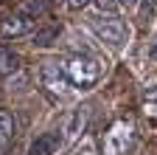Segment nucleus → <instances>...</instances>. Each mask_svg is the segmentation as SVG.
Returning a JSON list of instances; mask_svg holds the SVG:
<instances>
[{"label":"nucleus","mask_w":157,"mask_h":155,"mask_svg":"<svg viewBox=\"0 0 157 155\" xmlns=\"http://www.w3.org/2000/svg\"><path fill=\"white\" fill-rule=\"evenodd\" d=\"M51 3H62V0H51Z\"/></svg>","instance_id":"nucleus-17"},{"label":"nucleus","mask_w":157,"mask_h":155,"mask_svg":"<svg viewBox=\"0 0 157 155\" xmlns=\"http://www.w3.org/2000/svg\"><path fill=\"white\" fill-rule=\"evenodd\" d=\"M95 6L101 9V11H112V9L118 6V0H95Z\"/></svg>","instance_id":"nucleus-13"},{"label":"nucleus","mask_w":157,"mask_h":155,"mask_svg":"<svg viewBox=\"0 0 157 155\" xmlns=\"http://www.w3.org/2000/svg\"><path fill=\"white\" fill-rule=\"evenodd\" d=\"M20 54L17 51H11V48H6V45H0V76H9V73H14V71H20Z\"/></svg>","instance_id":"nucleus-7"},{"label":"nucleus","mask_w":157,"mask_h":155,"mask_svg":"<svg viewBox=\"0 0 157 155\" xmlns=\"http://www.w3.org/2000/svg\"><path fill=\"white\" fill-rule=\"evenodd\" d=\"M62 130H53V133H42L36 135L28 147V155H56V149L62 147Z\"/></svg>","instance_id":"nucleus-6"},{"label":"nucleus","mask_w":157,"mask_h":155,"mask_svg":"<svg viewBox=\"0 0 157 155\" xmlns=\"http://www.w3.org/2000/svg\"><path fill=\"white\" fill-rule=\"evenodd\" d=\"M65 71L70 76L73 88H78V90H90V88L98 85V79H101V62L93 59V56H87V54H73V56H67Z\"/></svg>","instance_id":"nucleus-1"},{"label":"nucleus","mask_w":157,"mask_h":155,"mask_svg":"<svg viewBox=\"0 0 157 155\" xmlns=\"http://www.w3.org/2000/svg\"><path fill=\"white\" fill-rule=\"evenodd\" d=\"M56 37H59V26H45V28L36 26V31H34V45H39V48L53 45Z\"/></svg>","instance_id":"nucleus-10"},{"label":"nucleus","mask_w":157,"mask_h":155,"mask_svg":"<svg viewBox=\"0 0 157 155\" xmlns=\"http://www.w3.org/2000/svg\"><path fill=\"white\" fill-rule=\"evenodd\" d=\"M20 9H23L25 14H31V17H36V20H42V17L51 14L53 3H51V0H23V3H20Z\"/></svg>","instance_id":"nucleus-8"},{"label":"nucleus","mask_w":157,"mask_h":155,"mask_svg":"<svg viewBox=\"0 0 157 155\" xmlns=\"http://www.w3.org/2000/svg\"><path fill=\"white\" fill-rule=\"evenodd\" d=\"M151 56H157V48H154V51H151Z\"/></svg>","instance_id":"nucleus-16"},{"label":"nucleus","mask_w":157,"mask_h":155,"mask_svg":"<svg viewBox=\"0 0 157 155\" xmlns=\"http://www.w3.org/2000/svg\"><path fill=\"white\" fill-rule=\"evenodd\" d=\"M146 113H157V79L146 88Z\"/></svg>","instance_id":"nucleus-12"},{"label":"nucleus","mask_w":157,"mask_h":155,"mask_svg":"<svg viewBox=\"0 0 157 155\" xmlns=\"http://www.w3.org/2000/svg\"><path fill=\"white\" fill-rule=\"evenodd\" d=\"M3 144H6V141H3V138H0V147H3Z\"/></svg>","instance_id":"nucleus-18"},{"label":"nucleus","mask_w":157,"mask_h":155,"mask_svg":"<svg viewBox=\"0 0 157 155\" xmlns=\"http://www.w3.org/2000/svg\"><path fill=\"white\" fill-rule=\"evenodd\" d=\"M121 3H124V6H135V3H137V0H121Z\"/></svg>","instance_id":"nucleus-15"},{"label":"nucleus","mask_w":157,"mask_h":155,"mask_svg":"<svg viewBox=\"0 0 157 155\" xmlns=\"http://www.w3.org/2000/svg\"><path fill=\"white\" fill-rule=\"evenodd\" d=\"M135 141V124L129 119H115L109 130L101 138V152L104 155H126Z\"/></svg>","instance_id":"nucleus-2"},{"label":"nucleus","mask_w":157,"mask_h":155,"mask_svg":"<svg viewBox=\"0 0 157 155\" xmlns=\"http://www.w3.org/2000/svg\"><path fill=\"white\" fill-rule=\"evenodd\" d=\"M39 82H42V88L51 96H56V99L70 96V88H73L65 65H59V62H42V68H39Z\"/></svg>","instance_id":"nucleus-4"},{"label":"nucleus","mask_w":157,"mask_h":155,"mask_svg":"<svg viewBox=\"0 0 157 155\" xmlns=\"http://www.w3.org/2000/svg\"><path fill=\"white\" fill-rule=\"evenodd\" d=\"M67 3H70V6H73V9H84V6H87V3H90V0H67Z\"/></svg>","instance_id":"nucleus-14"},{"label":"nucleus","mask_w":157,"mask_h":155,"mask_svg":"<svg viewBox=\"0 0 157 155\" xmlns=\"http://www.w3.org/2000/svg\"><path fill=\"white\" fill-rule=\"evenodd\" d=\"M84 124H87V107H82V110H76L70 119H67V127L62 130L67 138H78L82 135V130H84Z\"/></svg>","instance_id":"nucleus-9"},{"label":"nucleus","mask_w":157,"mask_h":155,"mask_svg":"<svg viewBox=\"0 0 157 155\" xmlns=\"http://www.w3.org/2000/svg\"><path fill=\"white\" fill-rule=\"evenodd\" d=\"M36 31V17L25 14L23 9H17L14 14L3 17V23H0V37H6V40H17V37H25V34H34Z\"/></svg>","instance_id":"nucleus-5"},{"label":"nucleus","mask_w":157,"mask_h":155,"mask_svg":"<svg viewBox=\"0 0 157 155\" xmlns=\"http://www.w3.org/2000/svg\"><path fill=\"white\" fill-rule=\"evenodd\" d=\"M90 28L95 31V37L101 43L112 45V48H121L126 43V37H129V28L124 20H118V17H90Z\"/></svg>","instance_id":"nucleus-3"},{"label":"nucleus","mask_w":157,"mask_h":155,"mask_svg":"<svg viewBox=\"0 0 157 155\" xmlns=\"http://www.w3.org/2000/svg\"><path fill=\"white\" fill-rule=\"evenodd\" d=\"M11 133H14V119H11L6 110H0V138L9 141V138H11Z\"/></svg>","instance_id":"nucleus-11"}]
</instances>
